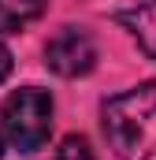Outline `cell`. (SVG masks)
Here are the masks:
<instances>
[{
  "instance_id": "ba28073f",
  "label": "cell",
  "mask_w": 156,
  "mask_h": 160,
  "mask_svg": "<svg viewBox=\"0 0 156 160\" xmlns=\"http://www.w3.org/2000/svg\"><path fill=\"white\" fill-rule=\"evenodd\" d=\"M0 149H4V134H0Z\"/></svg>"
},
{
  "instance_id": "277c9868",
  "label": "cell",
  "mask_w": 156,
  "mask_h": 160,
  "mask_svg": "<svg viewBox=\"0 0 156 160\" xmlns=\"http://www.w3.org/2000/svg\"><path fill=\"white\" fill-rule=\"evenodd\" d=\"M115 22L134 34V41L141 45V52L149 60H156V0H145V4H138L130 11H119Z\"/></svg>"
},
{
  "instance_id": "3957f363",
  "label": "cell",
  "mask_w": 156,
  "mask_h": 160,
  "mask_svg": "<svg viewBox=\"0 0 156 160\" xmlns=\"http://www.w3.org/2000/svg\"><path fill=\"white\" fill-rule=\"evenodd\" d=\"M45 63L48 71L63 75V78H78V75H89L93 63H97V45L85 30L78 26H63L56 30L48 45H45Z\"/></svg>"
},
{
  "instance_id": "5b68a950",
  "label": "cell",
  "mask_w": 156,
  "mask_h": 160,
  "mask_svg": "<svg viewBox=\"0 0 156 160\" xmlns=\"http://www.w3.org/2000/svg\"><path fill=\"white\" fill-rule=\"evenodd\" d=\"M48 11V0H0V34H19Z\"/></svg>"
},
{
  "instance_id": "52a82bcc",
  "label": "cell",
  "mask_w": 156,
  "mask_h": 160,
  "mask_svg": "<svg viewBox=\"0 0 156 160\" xmlns=\"http://www.w3.org/2000/svg\"><path fill=\"white\" fill-rule=\"evenodd\" d=\"M7 75H11V52H7L4 41H0V82L7 78Z\"/></svg>"
},
{
  "instance_id": "7a4b0ae2",
  "label": "cell",
  "mask_w": 156,
  "mask_h": 160,
  "mask_svg": "<svg viewBox=\"0 0 156 160\" xmlns=\"http://www.w3.org/2000/svg\"><path fill=\"white\" fill-rule=\"evenodd\" d=\"M52 130V97L37 86H22L4 101L0 112V134L19 153H37Z\"/></svg>"
},
{
  "instance_id": "6da1fadb",
  "label": "cell",
  "mask_w": 156,
  "mask_h": 160,
  "mask_svg": "<svg viewBox=\"0 0 156 160\" xmlns=\"http://www.w3.org/2000/svg\"><path fill=\"white\" fill-rule=\"evenodd\" d=\"M100 123L119 160H156V82L108 97Z\"/></svg>"
},
{
  "instance_id": "8992f818",
  "label": "cell",
  "mask_w": 156,
  "mask_h": 160,
  "mask_svg": "<svg viewBox=\"0 0 156 160\" xmlns=\"http://www.w3.org/2000/svg\"><path fill=\"white\" fill-rule=\"evenodd\" d=\"M56 160H93L89 142H85V138H78V134L63 138V142H60V149H56Z\"/></svg>"
}]
</instances>
